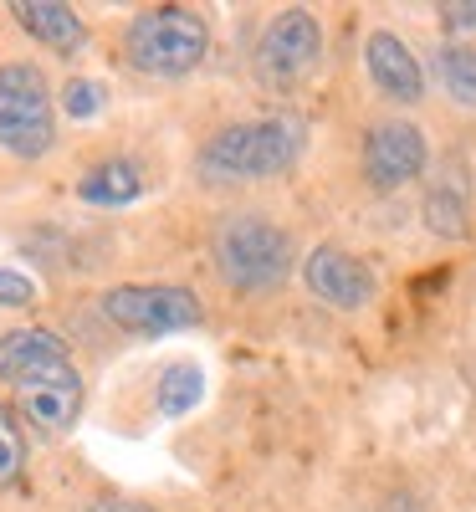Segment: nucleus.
I'll list each match as a JSON object with an SVG mask.
<instances>
[{"label": "nucleus", "mask_w": 476, "mask_h": 512, "mask_svg": "<svg viewBox=\"0 0 476 512\" xmlns=\"http://www.w3.org/2000/svg\"><path fill=\"white\" fill-rule=\"evenodd\" d=\"M98 308L113 328L134 333V338H164V333H185V328H200L205 308L190 287H175V282H123V287H108L98 297Z\"/></svg>", "instance_id": "423d86ee"}, {"label": "nucleus", "mask_w": 476, "mask_h": 512, "mask_svg": "<svg viewBox=\"0 0 476 512\" xmlns=\"http://www.w3.org/2000/svg\"><path fill=\"white\" fill-rule=\"evenodd\" d=\"M302 282H308V292L318 297V303H328L333 313H364L369 303H374V292H379V282H374V272H369V262L364 256H354V251H343V246H313L308 256H302Z\"/></svg>", "instance_id": "1a4fd4ad"}, {"label": "nucleus", "mask_w": 476, "mask_h": 512, "mask_svg": "<svg viewBox=\"0 0 476 512\" xmlns=\"http://www.w3.org/2000/svg\"><path fill=\"white\" fill-rule=\"evenodd\" d=\"M77 195L88 205H128L144 195V169L134 159H103L77 180Z\"/></svg>", "instance_id": "ddd939ff"}, {"label": "nucleus", "mask_w": 476, "mask_h": 512, "mask_svg": "<svg viewBox=\"0 0 476 512\" xmlns=\"http://www.w3.org/2000/svg\"><path fill=\"white\" fill-rule=\"evenodd\" d=\"M441 21H446V31H456V36H476V0H446L441 6Z\"/></svg>", "instance_id": "6ab92c4d"}, {"label": "nucleus", "mask_w": 476, "mask_h": 512, "mask_svg": "<svg viewBox=\"0 0 476 512\" xmlns=\"http://www.w3.org/2000/svg\"><path fill=\"white\" fill-rule=\"evenodd\" d=\"M436 82L456 108L476 113V41H441L436 47Z\"/></svg>", "instance_id": "4468645a"}, {"label": "nucleus", "mask_w": 476, "mask_h": 512, "mask_svg": "<svg viewBox=\"0 0 476 512\" xmlns=\"http://www.w3.org/2000/svg\"><path fill=\"white\" fill-rule=\"evenodd\" d=\"M57 144L52 82L31 62H0V149L16 159H41Z\"/></svg>", "instance_id": "39448f33"}, {"label": "nucleus", "mask_w": 476, "mask_h": 512, "mask_svg": "<svg viewBox=\"0 0 476 512\" xmlns=\"http://www.w3.org/2000/svg\"><path fill=\"white\" fill-rule=\"evenodd\" d=\"M425 226L446 236V241H466L471 236V175H466V164L451 159L436 180H430L425 190Z\"/></svg>", "instance_id": "9b49d317"}, {"label": "nucleus", "mask_w": 476, "mask_h": 512, "mask_svg": "<svg viewBox=\"0 0 476 512\" xmlns=\"http://www.w3.org/2000/svg\"><path fill=\"white\" fill-rule=\"evenodd\" d=\"M323 62V21L308 6H287L277 11L262 36H256L251 67L267 88H297L302 77H313Z\"/></svg>", "instance_id": "0eeeda50"}, {"label": "nucleus", "mask_w": 476, "mask_h": 512, "mask_svg": "<svg viewBox=\"0 0 476 512\" xmlns=\"http://www.w3.org/2000/svg\"><path fill=\"white\" fill-rule=\"evenodd\" d=\"M302 154V123L287 113L272 118H241L226 123L200 144L195 175L200 185H251V180H277Z\"/></svg>", "instance_id": "f03ea898"}, {"label": "nucleus", "mask_w": 476, "mask_h": 512, "mask_svg": "<svg viewBox=\"0 0 476 512\" xmlns=\"http://www.w3.org/2000/svg\"><path fill=\"white\" fill-rule=\"evenodd\" d=\"M210 52V21L190 6H149L123 26V62L144 77H185Z\"/></svg>", "instance_id": "20e7f679"}, {"label": "nucleus", "mask_w": 476, "mask_h": 512, "mask_svg": "<svg viewBox=\"0 0 476 512\" xmlns=\"http://www.w3.org/2000/svg\"><path fill=\"white\" fill-rule=\"evenodd\" d=\"M21 472H26V436H21L16 410H11L6 400H0V492L16 487V482H21Z\"/></svg>", "instance_id": "dca6fc26"}, {"label": "nucleus", "mask_w": 476, "mask_h": 512, "mask_svg": "<svg viewBox=\"0 0 476 512\" xmlns=\"http://www.w3.org/2000/svg\"><path fill=\"white\" fill-rule=\"evenodd\" d=\"M0 379L41 436H67L82 415V374L52 328H11L0 338Z\"/></svg>", "instance_id": "f257e3e1"}, {"label": "nucleus", "mask_w": 476, "mask_h": 512, "mask_svg": "<svg viewBox=\"0 0 476 512\" xmlns=\"http://www.w3.org/2000/svg\"><path fill=\"white\" fill-rule=\"evenodd\" d=\"M11 16H16V26H21L26 36H36L41 47H52V52H62V57L82 52V41H88V26H82V16H77L72 6H62V0H16Z\"/></svg>", "instance_id": "f8f14e48"}, {"label": "nucleus", "mask_w": 476, "mask_h": 512, "mask_svg": "<svg viewBox=\"0 0 476 512\" xmlns=\"http://www.w3.org/2000/svg\"><path fill=\"white\" fill-rule=\"evenodd\" d=\"M88 512H154V507H144V502H93Z\"/></svg>", "instance_id": "aec40b11"}, {"label": "nucleus", "mask_w": 476, "mask_h": 512, "mask_svg": "<svg viewBox=\"0 0 476 512\" xmlns=\"http://www.w3.org/2000/svg\"><path fill=\"white\" fill-rule=\"evenodd\" d=\"M36 303V282L16 267H0V308H31Z\"/></svg>", "instance_id": "a211bd4d"}, {"label": "nucleus", "mask_w": 476, "mask_h": 512, "mask_svg": "<svg viewBox=\"0 0 476 512\" xmlns=\"http://www.w3.org/2000/svg\"><path fill=\"white\" fill-rule=\"evenodd\" d=\"M200 384H205V374H200L190 359L169 364V369L159 374V410H164V415H185V410H195V405H200Z\"/></svg>", "instance_id": "2eb2a0df"}, {"label": "nucleus", "mask_w": 476, "mask_h": 512, "mask_svg": "<svg viewBox=\"0 0 476 512\" xmlns=\"http://www.w3.org/2000/svg\"><path fill=\"white\" fill-rule=\"evenodd\" d=\"M62 108H67L72 118H93V113H103V82H93V77H72L67 88H62Z\"/></svg>", "instance_id": "f3484780"}, {"label": "nucleus", "mask_w": 476, "mask_h": 512, "mask_svg": "<svg viewBox=\"0 0 476 512\" xmlns=\"http://www.w3.org/2000/svg\"><path fill=\"white\" fill-rule=\"evenodd\" d=\"M210 256H215L221 282L246 292V297L277 292L297 267V246H292L287 226H277L262 210H231V216L215 221Z\"/></svg>", "instance_id": "7ed1b4c3"}, {"label": "nucleus", "mask_w": 476, "mask_h": 512, "mask_svg": "<svg viewBox=\"0 0 476 512\" xmlns=\"http://www.w3.org/2000/svg\"><path fill=\"white\" fill-rule=\"evenodd\" d=\"M364 67H369V82H374L379 98L400 103V108H410V103L425 98V72H420V62L410 57L405 36H395V31H369V41H364Z\"/></svg>", "instance_id": "9d476101"}, {"label": "nucleus", "mask_w": 476, "mask_h": 512, "mask_svg": "<svg viewBox=\"0 0 476 512\" xmlns=\"http://www.w3.org/2000/svg\"><path fill=\"white\" fill-rule=\"evenodd\" d=\"M359 164H364L369 190L389 195V190H405L410 180L425 175L430 149H425V134H420L415 123H405V118H384V123H374L369 134H364V154H359Z\"/></svg>", "instance_id": "6e6552de"}]
</instances>
